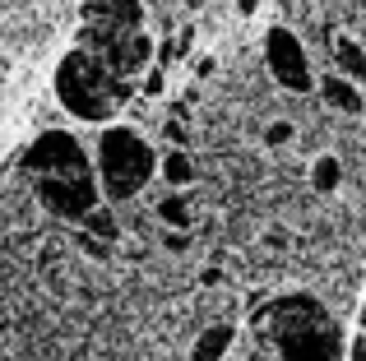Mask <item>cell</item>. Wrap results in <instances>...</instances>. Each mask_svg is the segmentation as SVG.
Segmentation results:
<instances>
[{"instance_id": "1", "label": "cell", "mask_w": 366, "mask_h": 361, "mask_svg": "<svg viewBox=\"0 0 366 361\" xmlns=\"http://www.w3.org/2000/svg\"><path fill=\"white\" fill-rule=\"evenodd\" d=\"M255 329L269 334L283 361H343V334L311 292H283L255 310Z\"/></svg>"}, {"instance_id": "2", "label": "cell", "mask_w": 366, "mask_h": 361, "mask_svg": "<svg viewBox=\"0 0 366 361\" xmlns=\"http://www.w3.org/2000/svg\"><path fill=\"white\" fill-rule=\"evenodd\" d=\"M130 93H134L130 79L117 74L98 51H89V46H74V51L56 65V102L79 121L107 126L125 102H130Z\"/></svg>"}, {"instance_id": "3", "label": "cell", "mask_w": 366, "mask_h": 361, "mask_svg": "<svg viewBox=\"0 0 366 361\" xmlns=\"http://www.w3.org/2000/svg\"><path fill=\"white\" fill-rule=\"evenodd\" d=\"M89 153H93V176H98L102 204H130V199L144 195V185L158 176V153H153V144L134 126H121V121L98 126V139H93Z\"/></svg>"}, {"instance_id": "4", "label": "cell", "mask_w": 366, "mask_h": 361, "mask_svg": "<svg viewBox=\"0 0 366 361\" xmlns=\"http://www.w3.org/2000/svg\"><path fill=\"white\" fill-rule=\"evenodd\" d=\"M19 172L28 180H42V176H79V172H93V153L70 135V130H42L24 144L19 153Z\"/></svg>"}, {"instance_id": "5", "label": "cell", "mask_w": 366, "mask_h": 361, "mask_svg": "<svg viewBox=\"0 0 366 361\" xmlns=\"http://www.w3.org/2000/svg\"><path fill=\"white\" fill-rule=\"evenodd\" d=\"M33 195H37V204L51 218H61V223H84V218L102 204V190H98V176L93 172L42 176V180H33Z\"/></svg>"}, {"instance_id": "6", "label": "cell", "mask_w": 366, "mask_h": 361, "mask_svg": "<svg viewBox=\"0 0 366 361\" xmlns=\"http://www.w3.org/2000/svg\"><path fill=\"white\" fill-rule=\"evenodd\" d=\"M264 65L287 93H311L315 88L311 56H306L302 37H297L292 28H269L264 33Z\"/></svg>"}, {"instance_id": "7", "label": "cell", "mask_w": 366, "mask_h": 361, "mask_svg": "<svg viewBox=\"0 0 366 361\" xmlns=\"http://www.w3.org/2000/svg\"><path fill=\"white\" fill-rule=\"evenodd\" d=\"M320 98L330 102L334 111H343V116H357V111L366 107V98H362V88L352 79H343L339 70L334 74H320Z\"/></svg>"}, {"instance_id": "8", "label": "cell", "mask_w": 366, "mask_h": 361, "mask_svg": "<svg viewBox=\"0 0 366 361\" xmlns=\"http://www.w3.org/2000/svg\"><path fill=\"white\" fill-rule=\"evenodd\" d=\"M237 343V329L232 325H209L204 334L195 338V347H190V361H227Z\"/></svg>"}, {"instance_id": "9", "label": "cell", "mask_w": 366, "mask_h": 361, "mask_svg": "<svg viewBox=\"0 0 366 361\" xmlns=\"http://www.w3.org/2000/svg\"><path fill=\"white\" fill-rule=\"evenodd\" d=\"M334 65H339L343 79H352L357 88H366V51L352 37H334Z\"/></svg>"}, {"instance_id": "10", "label": "cell", "mask_w": 366, "mask_h": 361, "mask_svg": "<svg viewBox=\"0 0 366 361\" xmlns=\"http://www.w3.org/2000/svg\"><path fill=\"white\" fill-rule=\"evenodd\" d=\"M158 176L167 180L172 190H186L195 180V158L186 148H172V153H158Z\"/></svg>"}, {"instance_id": "11", "label": "cell", "mask_w": 366, "mask_h": 361, "mask_svg": "<svg viewBox=\"0 0 366 361\" xmlns=\"http://www.w3.org/2000/svg\"><path fill=\"white\" fill-rule=\"evenodd\" d=\"M79 232L93 236V241H107V245H112V241L121 236V223H117V213H112L107 204H98V208H93V213L79 223Z\"/></svg>"}, {"instance_id": "12", "label": "cell", "mask_w": 366, "mask_h": 361, "mask_svg": "<svg viewBox=\"0 0 366 361\" xmlns=\"http://www.w3.org/2000/svg\"><path fill=\"white\" fill-rule=\"evenodd\" d=\"M158 218H162V227H172V232H190V223H195V218H190V199L181 195H167V199H158Z\"/></svg>"}, {"instance_id": "13", "label": "cell", "mask_w": 366, "mask_h": 361, "mask_svg": "<svg viewBox=\"0 0 366 361\" xmlns=\"http://www.w3.org/2000/svg\"><path fill=\"white\" fill-rule=\"evenodd\" d=\"M339 176H343V167H339V158L334 153H325V158H315V167H311V185L315 190H339Z\"/></svg>"}, {"instance_id": "14", "label": "cell", "mask_w": 366, "mask_h": 361, "mask_svg": "<svg viewBox=\"0 0 366 361\" xmlns=\"http://www.w3.org/2000/svg\"><path fill=\"white\" fill-rule=\"evenodd\" d=\"M162 88H167V74H162V70H149V74H144V93H149V98H158Z\"/></svg>"}, {"instance_id": "15", "label": "cell", "mask_w": 366, "mask_h": 361, "mask_svg": "<svg viewBox=\"0 0 366 361\" xmlns=\"http://www.w3.org/2000/svg\"><path fill=\"white\" fill-rule=\"evenodd\" d=\"M287 139H292V126H287V121H278V126L264 130V144H287Z\"/></svg>"}, {"instance_id": "16", "label": "cell", "mask_w": 366, "mask_h": 361, "mask_svg": "<svg viewBox=\"0 0 366 361\" xmlns=\"http://www.w3.org/2000/svg\"><path fill=\"white\" fill-rule=\"evenodd\" d=\"M162 241H167V250H186V245H190V232H167Z\"/></svg>"}, {"instance_id": "17", "label": "cell", "mask_w": 366, "mask_h": 361, "mask_svg": "<svg viewBox=\"0 0 366 361\" xmlns=\"http://www.w3.org/2000/svg\"><path fill=\"white\" fill-rule=\"evenodd\" d=\"M348 361H366V334H357L348 343Z\"/></svg>"}, {"instance_id": "18", "label": "cell", "mask_w": 366, "mask_h": 361, "mask_svg": "<svg viewBox=\"0 0 366 361\" xmlns=\"http://www.w3.org/2000/svg\"><path fill=\"white\" fill-rule=\"evenodd\" d=\"M255 9H259V0H237V14H246V19H250Z\"/></svg>"}]
</instances>
